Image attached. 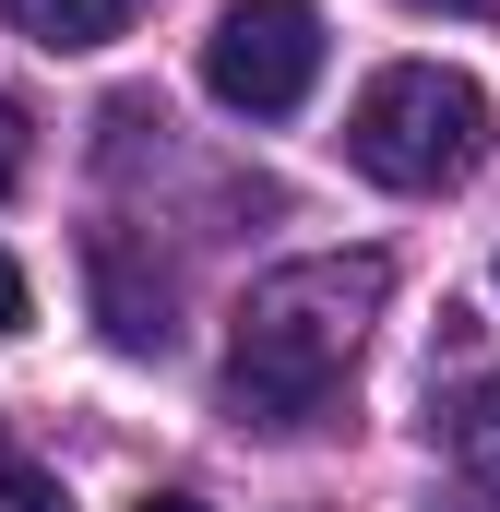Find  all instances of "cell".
I'll use <instances>...</instances> for the list:
<instances>
[{
  "mask_svg": "<svg viewBox=\"0 0 500 512\" xmlns=\"http://www.w3.org/2000/svg\"><path fill=\"white\" fill-rule=\"evenodd\" d=\"M381 298H393L381 251H310L286 274H262L239 298V334H227V405L262 429H310L334 405V382L358 370Z\"/></svg>",
  "mask_w": 500,
  "mask_h": 512,
  "instance_id": "cell-1",
  "label": "cell"
},
{
  "mask_svg": "<svg viewBox=\"0 0 500 512\" xmlns=\"http://www.w3.org/2000/svg\"><path fill=\"white\" fill-rule=\"evenodd\" d=\"M477 155H489V96L453 60H393L346 108V167L381 191H453L477 179Z\"/></svg>",
  "mask_w": 500,
  "mask_h": 512,
  "instance_id": "cell-2",
  "label": "cell"
},
{
  "mask_svg": "<svg viewBox=\"0 0 500 512\" xmlns=\"http://www.w3.org/2000/svg\"><path fill=\"white\" fill-rule=\"evenodd\" d=\"M322 84V12L310 0H227L203 36V96L239 120H286Z\"/></svg>",
  "mask_w": 500,
  "mask_h": 512,
  "instance_id": "cell-3",
  "label": "cell"
},
{
  "mask_svg": "<svg viewBox=\"0 0 500 512\" xmlns=\"http://www.w3.org/2000/svg\"><path fill=\"white\" fill-rule=\"evenodd\" d=\"M96 298H108V334H120V346H167V274L143 286L120 239H96Z\"/></svg>",
  "mask_w": 500,
  "mask_h": 512,
  "instance_id": "cell-4",
  "label": "cell"
},
{
  "mask_svg": "<svg viewBox=\"0 0 500 512\" xmlns=\"http://www.w3.org/2000/svg\"><path fill=\"white\" fill-rule=\"evenodd\" d=\"M0 12H12L36 48H60V60H72V48H108V36H120L143 0H0Z\"/></svg>",
  "mask_w": 500,
  "mask_h": 512,
  "instance_id": "cell-5",
  "label": "cell"
},
{
  "mask_svg": "<svg viewBox=\"0 0 500 512\" xmlns=\"http://www.w3.org/2000/svg\"><path fill=\"white\" fill-rule=\"evenodd\" d=\"M453 453H465V477H477V489L500 501V370L465 393V417H453Z\"/></svg>",
  "mask_w": 500,
  "mask_h": 512,
  "instance_id": "cell-6",
  "label": "cell"
},
{
  "mask_svg": "<svg viewBox=\"0 0 500 512\" xmlns=\"http://www.w3.org/2000/svg\"><path fill=\"white\" fill-rule=\"evenodd\" d=\"M12 179H24V108L0 96V191H12Z\"/></svg>",
  "mask_w": 500,
  "mask_h": 512,
  "instance_id": "cell-7",
  "label": "cell"
},
{
  "mask_svg": "<svg viewBox=\"0 0 500 512\" xmlns=\"http://www.w3.org/2000/svg\"><path fill=\"white\" fill-rule=\"evenodd\" d=\"M0 334H24V262H0Z\"/></svg>",
  "mask_w": 500,
  "mask_h": 512,
  "instance_id": "cell-8",
  "label": "cell"
},
{
  "mask_svg": "<svg viewBox=\"0 0 500 512\" xmlns=\"http://www.w3.org/2000/svg\"><path fill=\"white\" fill-rule=\"evenodd\" d=\"M12 512H60V501H48V489H36V477H12Z\"/></svg>",
  "mask_w": 500,
  "mask_h": 512,
  "instance_id": "cell-9",
  "label": "cell"
},
{
  "mask_svg": "<svg viewBox=\"0 0 500 512\" xmlns=\"http://www.w3.org/2000/svg\"><path fill=\"white\" fill-rule=\"evenodd\" d=\"M143 512H203V501H191V489H155V501H143Z\"/></svg>",
  "mask_w": 500,
  "mask_h": 512,
  "instance_id": "cell-10",
  "label": "cell"
},
{
  "mask_svg": "<svg viewBox=\"0 0 500 512\" xmlns=\"http://www.w3.org/2000/svg\"><path fill=\"white\" fill-rule=\"evenodd\" d=\"M417 12H500V0H417Z\"/></svg>",
  "mask_w": 500,
  "mask_h": 512,
  "instance_id": "cell-11",
  "label": "cell"
}]
</instances>
